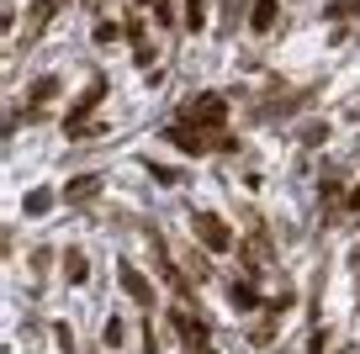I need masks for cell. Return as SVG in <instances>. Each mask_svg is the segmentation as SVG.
Listing matches in <instances>:
<instances>
[{"label":"cell","mask_w":360,"mask_h":354,"mask_svg":"<svg viewBox=\"0 0 360 354\" xmlns=\"http://www.w3.org/2000/svg\"><path fill=\"white\" fill-rule=\"evenodd\" d=\"M106 100V79H90L85 90H79V100L69 106V117H64V133H79V127H90V111Z\"/></svg>","instance_id":"6da1fadb"},{"label":"cell","mask_w":360,"mask_h":354,"mask_svg":"<svg viewBox=\"0 0 360 354\" xmlns=\"http://www.w3.org/2000/svg\"><path fill=\"white\" fill-rule=\"evenodd\" d=\"M191 232L202 238L207 249H212V254H228V249H233V232H228V222L212 217V211H196V217H191Z\"/></svg>","instance_id":"7a4b0ae2"},{"label":"cell","mask_w":360,"mask_h":354,"mask_svg":"<svg viewBox=\"0 0 360 354\" xmlns=\"http://www.w3.org/2000/svg\"><path fill=\"white\" fill-rule=\"evenodd\" d=\"M223 117H228V100H223V96H196L191 106H186V122L202 127V133H217V127H223Z\"/></svg>","instance_id":"3957f363"},{"label":"cell","mask_w":360,"mask_h":354,"mask_svg":"<svg viewBox=\"0 0 360 354\" xmlns=\"http://www.w3.org/2000/svg\"><path fill=\"white\" fill-rule=\"evenodd\" d=\"M169 143L175 148H186V154H207V148H228V138H212V133H202V127H191V122H175L169 127Z\"/></svg>","instance_id":"277c9868"},{"label":"cell","mask_w":360,"mask_h":354,"mask_svg":"<svg viewBox=\"0 0 360 354\" xmlns=\"http://www.w3.org/2000/svg\"><path fill=\"white\" fill-rule=\"evenodd\" d=\"M117 280H122V291H127V296H133V301H143V307H148V301H154V286H148V280L138 275L133 265H122V270H117Z\"/></svg>","instance_id":"5b68a950"},{"label":"cell","mask_w":360,"mask_h":354,"mask_svg":"<svg viewBox=\"0 0 360 354\" xmlns=\"http://www.w3.org/2000/svg\"><path fill=\"white\" fill-rule=\"evenodd\" d=\"M96 190H101V180H96V175H79V180H69V185H64V201H90Z\"/></svg>","instance_id":"8992f818"},{"label":"cell","mask_w":360,"mask_h":354,"mask_svg":"<svg viewBox=\"0 0 360 354\" xmlns=\"http://www.w3.org/2000/svg\"><path fill=\"white\" fill-rule=\"evenodd\" d=\"M249 27H255V32H270V27H276V0H255V11H249Z\"/></svg>","instance_id":"52a82bcc"},{"label":"cell","mask_w":360,"mask_h":354,"mask_svg":"<svg viewBox=\"0 0 360 354\" xmlns=\"http://www.w3.org/2000/svg\"><path fill=\"white\" fill-rule=\"evenodd\" d=\"M64 275H69V280H75V286H79V280H85V275H90V265H85V254H69V259H64Z\"/></svg>","instance_id":"ba28073f"},{"label":"cell","mask_w":360,"mask_h":354,"mask_svg":"<svg viewBox=\"0 0 360 354\" xmlns=\"http://www.w3.org/2000/svg\"><path fill=\"white\" fill-rule=\"evenodd\" d=\"M233 301H238V307H259L255 286H244V280H233Z\"/></svg>","instance_id":"9c48e42d"},{"label":"cell","mask_w":360,"mask_h":354,"mask_svg":"<svg viewBox=\"0 0 360 354\" xmlns=\"http://www.w3.org/2000/svg\"><path fill=\"white\" fill-rule=\"evenodd\" d=\"M53 90H58V79H37V90H32V100L43 106V100H53Z\"/></svg>","instance_id":"30bf717a"},{"label":"cell","mask_w":360,"mask_h":354,"mask_svg":"<svg viewBox=\"0 0 360 354\" xmlns=\"http://www.w3.org/2000/svg\"><path fill=\"white\" fill-rule=\"evenodd\" d=\"M48 206V190H32V196H27V211H32V217H37V211H43Z\"/></svg>","instance_id":"8fae6325"},{"label":"cell","mask_w":360,"mask_h":354,"mask_svg":"<svg viewBox=\"0 0 360 354\" xmlns=\"http://www.w3.org/2000/svg\"><path fill=\"white\" fill-rule=\"evenodd\" d=\"M138 6H159V0H138Z\"/></svg>","instance_id":"7c38bea8"},{"label":"cell","mask_w":360,"mask_h":354,"mask_svg":"<svg viewBox=\"0 0 360 354\" xmlns=\"http://www.w3.org/2000/svg\"><path fill=\"white\" fill-rule=\"evenodd\" d=\"M355 206H360V185H355Z\"/></svg>","instance_id":"4fadbf2b"}]
</instances>
